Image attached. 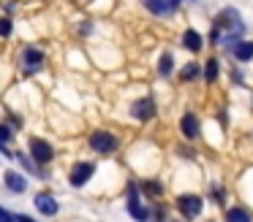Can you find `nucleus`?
<instances>
[{
	"label": "nucleus",
	"instance_id": "obj_1",
	"mask_svg": "<svg viewBox=\"0 0 253 222\" xmlns=\"http://www.w3.org/2000/svg\"><path fill=\"white\" fill-rule=\"evenodd\" d=\"M17 65H19V73L28 79V76H36L46 68V49L41 43H22L17 54Z\"/></svg>",
	"mask_w": 253,
	"mask_h": 222
},
{
	"label": "nucleus",
	"instance_id": "obj_2",
	"mask_svg": "<svg viewBox=\"0 0 253 222\" xmlns=\"http://www.w3.org/2000/svg\"><path fill=\"white\" fill-rule=\"evenodd\" d=\"M212 25H218L223 32H231V35H245V30H248L240 8H234V5H223V8L212 16Z\"/></svg>",
	"mask_w": 253,
	"mask_h": 222
},
{
	"label": "nucleus",
	"instance_id": "obj_3",
	"mask_svg": "<svg viewBox=\"0 0 253 222\" xmlns=\"http://www.w3.org/2000/svg\"><path fill=\"white\" fill-rule=\"evenodd\" d=\"M87 149H93L95 155H101V157L115 155V152L120 149V138L106 127H95V130H90V135H87Z\"/></svg>",
	"mask_w": 253,
	"mask_h": 222
},
{
	"label": "nucleus",
	"instance_id": "obj_4",
	"mask_svg": "<svg viewBox=\"0 0 253 222\" xmlns=\"http://www.w3.org/2000/svg\"><path fill=\"white\" fill-rule=\"evenodd\" d=\"M28 155L33 157V162L36 165H49L52 160H55V144L52 141H46V138H41V135H33V138H28Z\"/></svg>",
	"mask_w": 253,
	"mask_h": 222
},
{
	"label": "nucleus",
	"instance_id": "obj_5",
	"mask_svg": "<svg viewBox=\"0 0 253 222\" xmlns=\"http://www.w3.org/2000/svg\"><path fill=\"white\" fill-rule=\"evenodd\" d=\"M126 206H128V214L133 217L136 222H150L153 220V211L142 203V192H139V182H131L128 184V192H126Z\"/></svg>",
	"mask_w": 253,
	"mask_h": 222
},
{
	"label": "nucleus",
	"instance_id": "obj_6",
	"mask_svg": "<svg viewBox=\"0 0 253 222\" xmlns=\"http://www.w3.org/2000/svg\"><path fill=\"white\" fill-rule=\"evenodd\" d=\"M95 171H98V165H95L93 160H77L68 168V184H71L74 190H82L84 184L95 176Z\"/></svg>",
	"mask_w": 253,
	"mask_h": 222
},
{
	"label": "nucleus",
	"instance_id": "obj_7",
	"mask_svg": "<svg viewBox=\"0 0 253 222\" xmlns=\"http://www.w3.org/2000/svg\"><path fill=\"white\" fill-rule=\"evenodd\" d=\"M174 203H177V211L182 214V220H199L202 211H204V200H202V195H196V192L177 195Z\"/></svg>",
	"mask_w": 253,
	"mask_h": 222
},
{
	"label": "nucleus",
	"instance_id": "obj_8",
	"mask_svg": "<svg viewBox=\"0 0 253 222\" xmlns=\"http://www.w3.org/2000/svg\"><path fill=\"white\" fill-rule=\"evenodd\" d=\"M128 111H131V117L136 119V122H150V119H155V114H158V106H155V97L144 95V97H136Z\"/></svg>",
	"mask_w": 253,
	"mask_h": 222
},
{
	"label": "nucleus",
	"instance_id": "obj_9",
	"mask_svg": "<svg viewBox=\"0 0 253 222\" xmlns=\"http://www.w3.org/2000/svg\"><path fill=\"white\" fill-rule=\"evenodd\" d=\"M180 135L185 141H196L202 135V122H199V117L193 111H185L180 117Z\"/></svg>",
	"mask_w": 253,
	"mask_h": 222
},
{
	"label": "nucleus",
	"instance_id": "obj_10",
	"mask_svg": "<svg viewBox=\"0 0 253 222\" xmlns=\"http://www.w3.org/2000/svg\"><path fill=\"white\" fill-rule=\"evenodd\" d=\"M204 35L202 32L196 30V27H185V30H182V35H180V46L185 49V52H191V54H199L204 49Z\"/></svg>",
	"mask_w": 253,
	"mask_h": 222
},
{
	"label": "nucleus",
	"instance_id": "obj_11",
	"mask_svg": "<svg viewBox=\"0 0 253 222\" xmlns=\"http://www.w3.org/2000/svg\"><path fill=\"white\" fill-rule=\"evenodd\" d=\"M3 184H6V190L11 195H22L25 190H28V176H25L22 171L6 168V173H3Z\"/></svg>",
	"mask_w": 253,
	"mask_h": 222
},
{
	"label": "nucleus",
	"instance_id": "obj_12",
	"mask_svg": "<svg viewBox=\"0 0 253 222\" xmlns=\"http://www.w3.org/2000/svg\"><path fill=\"white\" fill-rule=\"evenodd\" d=\"M229 57L234 60L237 65L253 63V41H251V38H240V41L234 43V49L229 52Z\"/></svg>",
	"mask_w": 253,
	"mask_h": 222
},
{
	"label": "nucleus",
	"instance_id": "obj_13",
	"mask_svg": "<svg viewBox=\"0 0 253 222\" xmlns=\"http://www.w3.org/2000/svg\"><path fill=\"white\" fill-rule=\"evenodd\" d=\"M33 206L39 209V214H44V217H57V211H60L57 198H55V195H49V192H39L33 198Z\"/></svg>",
	"mask_w": 253,
	"mask_h": 222
},
{
	"label": "nucleus",
	"instance_id": "obj_14",
	"mask_svg": "<svg viewBox=\"0 0 253 222\" xmlns=\"http://www.w3.org/2000/svg\"><path fill=\"white\" fill-rule=\"evenodd\" d=\"M142 3V8L147 11L150 16H155V19H169V5H166V0H139Z\"/></svg>",
	"mask_w": 253,
	"mask_h": 222
},
{
	"label": "nucleus",
	"instance_id": "obj_15",
	"mask_svg": "<svg viewBox=\"0 0 253 222\" xmlns=\"http://www.w3.org/2000/svg\"><path fill=\"white\" fill-rule=\"evenodd\" d=\"M155 70H158L161 79H169V76L174 73V54H171L169 49H164V52L158 54V65H155Z\"/></svg>",
	"mask_w": 253,
	"mask_h": 222
},
{
	"label": "nucleus",
	"instance_id": "obj_16",
	"mask_svg": "<svg viewBox=\"0 0 253 222\" xmlns=\"http://www.w3.org/2000/svg\"><path fill=\"white\" fill-rule=\"evenodd\" d=\"M14 160L22 165L25 173H30V176H36V179H44V171H41V165H36L30 155H25V152H14Z\"/></svg>",
	"mask_w": 253,
	"mask_h": 222
},
{
	"label": "nucleus",
	"instance_id": "obj_17",
	"mask_svg": "<svg viewBox=\"0 0 253 222\" xmlns=\"http://www.w3.org/2000/svg\"><path fill=\"white\" fill-rule=\"evenodd\" d=\"M218 76H220V60H218V57L204 60V65H202V79L207 81V84H215V81H218Z\"/></svg>",
	"mask_w": 253,
	"mask_h": 222
},
{
	"label": "nucleus",
	"instance_id": "obj_18",
	"mask_svg": "<svg viewBox=\"0 0 253 222\" xmlns=\"http://www.w3.org/2000/svg\"><path fill=\"white\" fill-rule=\"evenodd\" d=\"M180 81L182 84H188V81H196V79H202V63H196V60H191V63H185L180 68Z\"/></svg>",
	"mask_w": 253,
	"mask_h": 222
},
{
	"label": "nucleus",
	"instance_id": "obj_19",
	"mask_svg": "<svg viewBox=\"0 0 253 222\" xmlns=\"http://www.w3.org/2000/svg\"><path fill=\"white\" fill-rule=\"evenodd\" d=\"M139 192L147 195V198H161V195H164V184H161L158 179H142V182H139Z\"/></svg>",
	"mask_w": 253,
	"mask_h": 222
},
{
	"label": "nucleus",
	"instance_id": "obj_20",
	"mask_svg": "<svg viewBox=\"0 0 253 222\" xmlns=\"http://www.w3.org/2000/svg\"><path fill=\"white\" fill-rule=\"evenodd\" d=\"M226 222H253V214L242 206H231L226 209Z\"/></svg>",
	"mask_w": 253,
	"mask_h": 222
},
{
	"label": "nucleus",
	"instance_id": "obj_21",
	"mask_svg": "<svg viewBox=\"0 0 253 222\" xmlns=\"http://www.w3.org/2000/svg\"><path fill=\"white\" fill-rule=\"evenodd\" d=\"M11 35H14V16L0 14V38H11Z\"/></svg>",
	"mask_w": 253,
	"mask_h": 222
},
{
	"label": "nucleus",
	"instance_id": "obj_22",
	"mask_svg": "<svg viewBox=\"0 0 253 222\" xmlns=\"http://www.w3.org/2000/svg\"><path fill=\"white\" fill-rule=\"evenodd\" d=\"M95 32V19H82L77 25V35L79 38H87V35H93Z\"/></svg>",
	"mask_w": 253,
	"mask_h": 222
},
{
	"label": "nucleus",
	"instance_id": "obj_23",
	"mask_svg": "<svg viewBox=\"0 0 253 222\" xmlns=\"http://www.w3.org/2000/svg\"><path fill=\"white\" fill-rule=\"evenodd\" d=\"M14 135H17V130H14L11 125H8L6 119H3V122H0V141H3V144H11Z\"/></svg>",
	"mask_w": 253,
	"mask_h": 222
},
{
	"label": "nucleus",
	"instance_id": "obj_24",
	"mask_svg": "<svg viewBox=\"0 0 253 222\" xmlns=\"http://www.w3.org/2000/svg\"><path fill=\"white\" fill-rule=\"evenodd\" d=\"M220 38H223V30H220L218 25H212V27H210V32H207V38H204V41H210V46H220Z\"/></svg>",
	"mask_w": 253,
	"mask_h": 222
},
{
	"label": "nucleus",
	"instance_id": "obj_25",
	"mask_svg": "<svg viewBox=\"0 0 253 222\" xmlns=\"http://www.w3.org/2000/svg\"><path fill=\"white\" fill-rule=\"evenodd\" d=\"M210 192H212V200H215L218 206L226 203V190L220 187V184H210Z\"/></svg>",
	"mask_w": 253,
	"mask_h": 222
},
{
	"label": "nucleus",
	"instance_id": "obj_26",
	"mask_svg": "<svg viewBox=\"0 0 253 222\" xmlns=\"http://www.w3.org/2000/svg\"><path fill=\"white\" fill-rule=\"evenodd\" d=\"M166 5H169V14L174 16V14H177V11H180L185 3H182V0H166Z\"/></svg>",
	"mask_w": 253,
	"mask_h": 222
},
{
	"label": "nucleus",
	"instance_id": "obj_27",
	"mask_svg": "<svg viewBox=\"0 0 253 222\" xmlns=\"http://www.w3.org/2000/svg\"><path fill=\"white\" fill-rule=\"evenodd\" d=\"M0 222H17V217H14L11 211H6L3 206H0Z\"/></svg>",
	"mask_w": 253,
	"mask_h": 222
},
{
	"label": "nucleus",
	"instance_id": "obj_28",
	"mask_svg": "<svg viewBox=\"0 0 253 222\" xmlns=\"http://www.w3.org/2000/svg\"><path fill=\"white\" fill-rule=\"evenodd\" d=\"M17 217V222H36V220H30V217H25V214H14Z\"/></svg>",
	"mask_w": 253,
	"mask_h": 222
},
{
	"label": "nucleus",
	"instance_id": "obj_29",
	"mask_svg": "<svg viewBox=\"0 0 253 222\" xmlns=\"http://www.w3.org/2000/svg\"><path fill=\"white\" fill-rule=\"evenodd\" d=\"M71 3H77V5H90L93 0H71Z\"/></svg>",
	"mask_w": 253,
	"mask_h": 222
},
{
	"label": "nucleus",
	"instance_id": "obj_30",
	"mask_svg": "<svg viewBox=\"0 0 253 222\" xmlns=\"http://www.w3.org/2000/svg\"><path fill=\"white\" fill-rule=\"evenodd\" d=\"M182 3H188V5H196V3H202V0H182Z\"/></svg>",
	"mask_w": 253,
	"mask_h": 222
}]
</instances>
